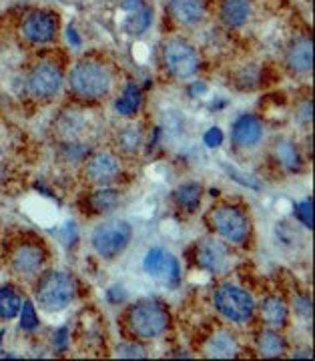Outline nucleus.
Instances as JSON below:
<instances>
[{"instance_id": "nucleus-1", "label": "nucleus", "mask_w": 315, "mask_h": 361, "mask_svg": "<svg viewBox=\"0 0 315 361\" xmlns=\"http://www.w3.org/2000/svg\"><path fill=\"white\" fill-rule=\"evenodd\" d=\"M113 71L103 61L82 59L68 73V87L75 97L82 101H99L105 99L113 90Z\"/></svg>"}, {"instance_id": "nucleus-2", "label": "nucleus", "mask_w": 315, "mask_h": 361, "mask_svg": "<svg viewBox=\"0 0 315 361\" xmlns=\"http://www.w3.org/2000/svg\"><path fill=\"white\" fill-rule=\"evenodd\" d=\"M35 295L42 310L49 313H58L75 301L77 283L73 275H68L65 271H49L40 275Z\"/></svg>"}, {"instance_id": "nucleus-3", "label": "nucleus", "mask_w": 315, "mask_h": 361, "mask_svg": "<svg viewBox=\"0 0 315 361\" xmlns=\"http://www.w3.org/2000/svg\"><path fill=\"white\" fill-rule=\"evenodd\" d=\"M169 311L157 301H139L127 311V331L135 339H157L169 327Z\"/></svg>"}, {"instance_id": "nucleus-4", "label": "nucleus", "mask_w": 315, "mask_h": 361, "mask_svg": "<svg viewBox=\"0 0 315 361\" xmlns=\"http://www.w3.org/2000/svg\"><path fill=\"white\" fill-rule=\"evenodd\" d=\"M63 82H65L63 66L56 61L42 59L28 68L27 78H25V90L35 101H49L58 94Z\"/></svg>"}, {"instance_id": "nucleus-5", "label": "nucleus", "mask_w": 315, "mask_h": 361, "mask_svg": "<svg viewBox=\"0 0 315 361\" xmlns=\"http://www.w3.org/2000/svg\"><path fill=\"white\" fill-rule=\"evenodd\" d=\"M211 227L223 237L225 241L243 245L249 241L251 223L247 213L235 205H219L211 211Z\"/></svg>"}, {"instance_id": "nucleus-6", "label": "nucleus", "mask_w": 315, "mask_h": 361, "mask_svg": "<svg viewBox=\"0 0 315 361\" xmlns=\"http://www.w3.org/2000/svg\"><path fill=\"white\" fill-rule=\"evenodd\" d=\"M18 32L30 47L51 44L58 32V16L53 11H44V8L28 11L20 20Z\"/></svg>"}, {"instance_id": "nucleus-7", "label": "nucleus", "mask_w": 315, "mask_h": 361, "mask_svg": "<svg viewBox=\"0 0 315 361\" xmlns=\"http://www.w3.org/2000/svg\"><path fill=\"white\" fill-rule=\"evenodd\" d=\"M163 65L175 78H189L197 73L199 54L193 44H189L185 39H169L163 42L161 49Z\"/></svg>"}, {"instance_id": "nucleus-8", "label": "nucleus", "mask_w": 315, "mask_h": 361, "mask_svg": "<svg viewBox=\"0 0 315 361\" xmlns=\"http://www.w3.org/2000/svg\"><path fill=\"white\" fill-rule=\"evenodd\" d=\"M131 241V227L125 221H109L92 231V249L105 259H115Z\"/></svg>"}, {"instance_id": "nucleus-9", "label": "nucleus", "mask_w": 315, "mask_h": 361, "mask_svg": "<svg viewBox=\"0 0 315 361\" xmlns=\"http://www.w3.org/2000/svg\"><path fill=\"white\" fill-rule=\"evenodd\" d=\"M215 307L229 322L245 323L251 319L255 311V303L245 289L235 287V285H223L215 293Z\"/></svg>"}, {"instance_id": "nucleus-10", "label": "nucleus", "mask_w": 315, "mask_h": 361, "mask_svg": "<svg viewBox=\"0 0 315 361\" xmlns=\"http://www.w3.org/2000/svg\"><path fill=\"white\" fill-rule=\"evenodd\" d=\"M143 267L151 277H155L157 281H161V283L165 285L179 283V279H181L179 261L173 257L169 251H165V249H161V247L151 249V251L144 255Z\"/></svg>"}, {"instance_id": "nucleus-11", "label": "nucleus", "mask_w": 315, "mask_h": 361, "mask_svg": "<svg viewBox=\"0 0 315 361\" xmlns=\"http://www.w3.org/2000/svg\"><path fill=\"white\" fill-rule=\"evenodd\" d=\"M44 261H47V253H44L42 245L37 241H25L14 249L11 265L16 275L25 277V279H32V277L40 275Z\"/></svg>"}, {"instance_id": "nucleus-12", "label": "nucleus", "mask_w": 315, "mask_h": 361, "mask_svg": "<svg viewBox=\"0 0 315 361\" xmlns=\"http://www.w3.org/2000/svg\"><path fill=\"white\" fill-rule=\"evenodd\" d=\"M123 173L121 161L113 153H97L87 163V177L97 185H109Z\"/></svg>"}, {"instance_id": "nucleus-13", "label": "nucleus", "mask_w": 315, "mask_h": 361, "mask_svg": "<svg viewBox=\"0 0 315 361\" xmlns=\"http://www.w3.org/2000/svg\"><path fill=\"white\" fill-rule=\"evenodd\" d=\"M197 263L199 267H203L209 273H223L229 269V263H231V255H229V249L221 243V241H203L197 247Z\"/></svg>"}, {"instance_id": "nucleus-14", "label": "nucleus", "mask_w": 315, "mask_h": 361, "mask_svg": "<svg viewBox=\"0 0 315 361\" xmlns=\"http://www.w3.org/2000/svg\"><path fill=\"white\" fill-rule=\"evenodd\" d=\"M309 37H299L289 44L285 65L295 75H307L314 68V49Z\"/></svg>"}, {"instance_id": "nucleus-15", "label": "nucleus", "mask_w": 315, "mask_h": 361, "mask_svg": "<svg viewBox=\"0 0 315 361\" xmlns=\"http://www.w3.org/2000/svg\"><path fill=\"white\" fill-rule=\"evenodd\" d=\"M263 137V123L255 115H243L239 116L231 130V139L237 147L249 149L255 147L257 142L261 141Z\"/></svg>"}, {"instance_id": "nucleus-16", "label": "nucleus", "mask_w": 315, "mask_h": 361, "mask_svg": "<svg viewBox=\"0 0 315 361\" xmlns=\"http://www.w3.org/2000/svg\"><path fill=\"white\" fill-rule=\"evenodd\" d=\"M125 11H127V30L131 35L139 37L153 25V8L144 0H127Z\"/></svg>"}, {"instance_id": "nucleus-17", "label": "nucleus", "mask_w": 315, "mask_h": 361, "mask_svg": "<svg viewBox=\"0 0 315 361\" xmlns=\"http://www.w3.org/2000/svg\"><path fill=\"white\" fill-rule=\"evenodd\" d=\"M169 13L183 26H195L205 18V2L203 0H171Z\"/></svg>"}, {"instance_id": "nucleus-18", "label": "nucleus", "mask_w": 315, "mask_h": 361, "mask_svg": "<svg viewBox=\"0 0 315 361\" xmlns=\"http://www.w3.org/2000/svg\"><path fill=\"white\" fill-rule=\"evenodd\" d=\"M253 14V0H221L219 16L225 26L239 28L243 26Z\"/></svg>"}, {"instance_id": "nucleus-19", "label": "nucleus", "mask_w": 315, "mask_h": 361, "mask_svg": "<svg viewBox=\"0 0 315 361\" xmlns=\"http://www.w3.org/2000/svg\"><path fill=\"white\" fill-rule=\"evenodd\" d=\"M288 305H285V301L281 297L269 295L263 299L261 317L269 327H273V329L283 327L288 323Z\"/></svg>"}, {"instance_id": "nucleus-20", "label": "nucleus", "mask_w": 315, "mask_h": 361, "mask_svg": "<svg viewBox=\"0 0 315 361\" xmlns=\"http://www.w3.org/2000/svg\"><path fill=\"white\" fill-rule=\"evenodd\" d=\"M205 351L209 357H235L239 351V343L233 334L229 331H217L215 336L209 337Z\"/></svg>"}, {"instance_id": "nucleus-21", "label": "nucleus", "mask_w": 315, "mask_h": 361, "mask_svg": "<svg viewBox=\"0 0 315 361\" xmlns=\"http://www.w3.org/2000/svg\"><path fill=\"white\" fill-rule=\"evenodd\" d=\"M25 299L14 289L13 285L0 287V322H11L18 315Z\"/></svg>"}, {"instance_id": "nucleus-22", "label": "nucleus", "mask_w": 315, "mask_h": 361, "mask_svg": "<svg viewBox=\"0 0 315 361\" xmlns=\"http://www.w3.org/2000/svg\"><path fill=\"white\" fill-rule=\"evenodd\" d=\"M141 103H143L141 89H139L135 82H129V85L125 87V90H123V94L117 99V103H115V111H117L118 115L131 116L139 111Z\"/></svg>"}, {"instance_id": "nucleus-23", "label": "nucleus", "mask_w": 315, "mask_h": 361, "mask_svg": "<svg viewBox=\"0 0 315 361\" xmlns=\"http://www.w3.org/2000/svg\"><path fill=\"white\" fill-rule=\"evenodd\" d=\"M257 345H259V353L263 357H279V355L285 353V348H288L285 339L279 336L277 331H263L259 336Z\"/></svg>"}, {"instance_id": "nucleus-24", "label": "nucleus", "mask_w": 315, "mask_h": 361, "mask_svg": "<svg viewBox=\"0 0 315 361\" xmlns=\"http://www.w3.org/2000/svg\"><path fill=\"white\" fill-rule=\"evenodd\" d=\"M201 193H203V189L199 183H185L175 191V199L185 211H195L201 203Z\"/></svg>"}, {"instance_id": "nucleus-25", "label": "nucleus", "mask_w": 315, "mask_h": 361, "mask_svg": "<svg viewBox=\"0 0 315 361\" xmlns=\"http://www.w3.org/2000/svg\"><path fill=\"white\" fill-rule=\"evenodd\" d=\"M118 199H121V195L115 189H99L91 195L89 205L97 213H109L118 205Z\"/></svg>"}, {"instance_id": "nucleus-26", "label": "nucleus", "mask_w": 315, "mask_h": 361, "mask_svg": "<svg viewBox=\"0 0 315 361\" xmlns=\"http://www.w3.org/2000/svg\"><path fill=\"white\" fill-rule=\"evenodd\" d=\"M276 157L277 161H279L281 165H285L289 171H297V169L302 167V157H299V153H297V149H295L293 142H279L276 147Z\"/></svg>"}, {"instance_id": "nucleus-27", "label": "nucleus", "mask_w": 315, "mask_h": 361, "mask_svg": "<svg viewBox=\"0 0 315 361\" xmlns=\"http://www.w3.org/2000/svg\"><path fill=\"white\" fill-rule=\"evenodd\" d=\"M141 142H143V133L137 127H127V129L121 130V135H118V147L123 151H127V153H137Z\"/></svg>"}, {"instance_id": "nucleus-28", "label": "nucleus", "mask_w": 315, "mask_h": 361, "mask_svg": "<svg viewBox=\"0 0 315 361\" xmlns=\"http://www.w3.org/2000/svg\"><path fill=\"white\" fill-rule=\"evenodd\" d=\"M18 315H20L18 325H20L23 331H35L39 327V315H37V310H35L32 301H25L20 311H18Z\"/></svg>"}, {"instance_id": "nucleus-29", "label": "nucleus", "mask_w": 315, "mask_h": 361, "mask_svg": "<svg viewBox=\"0 0 315 361\" xmlns=\"http://www.w3.org/2000/svg\"><path fill=\"white\" fill-rule=\"evenodd\" d=\"M295 213H297V219L302 221L305 227H314V201L311 199H305L302 201L297 209H295Z\"/></svg>"}, {"instance_id": "nucleus-30", "label": "nucleus", "mask_w": 315, "mask_h": 361, "mask_svg": "<svg viewBox=\"0 0 315 361\" xmlns=\"http://www.w3.org/2000/svg\"><path fill=\"white\" fill-rule=\"evenodd\" d=\"M223 130L219 129V127H213L205 133V137H203V141L205 145L209 147V149H217V147H221L223 145Z\"/></svg>"}, {"instance_id": "nucleus-31", "label": "nucleus", "mask_w": 315, "mask_h": 361, "mask_svg": "<svg viewBox=\"0 0 315 361\" xmlns=\"http://www.w3.org/2000/svg\"><path fill=\"white\" fill-rule=\"evenodd\" d=\"M225 171L231 175V179H235L237 183H241V185H245V187H251V189H259L261 185L257 183V180L253 179L251 175H243V173H239L237 169L233 167H225Z\"/></svg>"}, {"instance_id": "nucleus-32", "label": "nucleus", "mask_w": 315, "mask_h": 361, "mask_svg": "<svg viewBox=\"0 0 315 361\" xmlns=\"http://www.w3.org/2000/svg\"><path fill=\"white\" fill-rule=\"evenodd\" d=\"M118 357H144V349L132 343H123L117 348Z\"/></svg>"}, {"instance_id": "nucleus-33", "label": "nucleus", "mask_w": 315, "mask_h": 361, "mask_svg": "<svg viewBox=\"0 0 315 361\" xmlns=\"http://www.w3.org/2000/svg\"><path fill=\"white\" fill-rule=\"evenodd\" d=\"M54 343H56V348L58 349H65L66 343H68V329L63 327V329H58L56 331V336H54Z\"/></svg>"}, {"instance_id": "nucleus-34", "label": "nucleus", "mask_w": 315, "mask_h": 361, "mask_svg": "<svg viewBox=\"0 0 315 361\" xmlns=\"http://www.w3.org/2000/svg\"><path fill=\"white\" fill-rule=\"evenodd\" d=\"M295 310L302 311L305 317H311V299H307V297H305V299H299L297 305H295Z\"/></svg>"}, {"instance_id": "nucleus-35", "label": "nucleus", "mask_w": 315, "mask_h": 361, "mask_svg": "<svg viewBox=\"0 0 315 361\" xmlns=\"http://www.w3.org/2000/svg\"><path fill=\"white\" fill-rule=\"evenodd\" d=\"M66 39L70 40V44H73V47H79L80 44L79 35H77V30H75L73 26H68V30H66Z\"/></svg>"}, {"instance_id": "nucleus-36", "label": "nucleus", "mask_w": 315, "mask_h": 361, "mask_svg": "<svg viewBox=\"0 0 315 361\" xmlns=\"http://www.w3.org/2000/svg\"><path fill=\"white\" fill-rule=\"evenodd\" d=\"M123 297H125V291H123L121 285H118V287H113L111 293H109V299H111V301H121Z\"/></svg>"}]
</instances>
